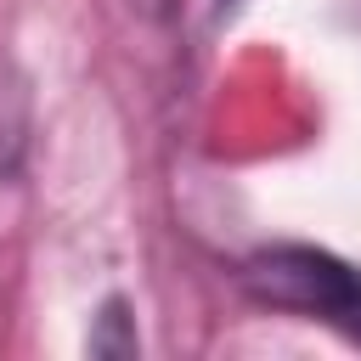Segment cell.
I'll return each mask as SVG.
<instances>
[{"label": "cell", "instance_id": "obj_3", "mask_svg": "<svg viewBox=\"0 0 361 361\" xmlns=\"http://www.w3.org/2000/svg\"><path fill=\"white\" fill-rule=\"evenodd\" d=\"M237 6H243V0H214V17L226 23V17H237Z\"/></svg>", "mask_w": 361, "mask_h": 361}, {"label": "cell", "instance_id": "obj_1", "mask_svg": "<svg viewBox=\"0 0 361 361\" xmlns=\"http://www.w3.org/2000/svg\"><path fill=\"white\" fill-rule=\"evenodd\" d=\"M237 282L254 305L327 322V327H338L344 338L361 344V271L344 265L338 254L305 248V243L259 248L237 265Z\"/></svg>", "mask_w": 361, "mask_h": 361}, {"label": "cell", "instance_id": "obj_2", "mask_svg": "<svg viewBox=\"0 0 361 361\" xmlns=\"http://www.w3.org/2000/svg\"><path fill=\"white\" fill-rule=\"evenodd\" d=\"M90 355H107V361H124V355H141V338H135V316L124 299H107L96 327H90Z\"/></svg>", "mask_w": 361, "mask_h": 361}]
</instances>
